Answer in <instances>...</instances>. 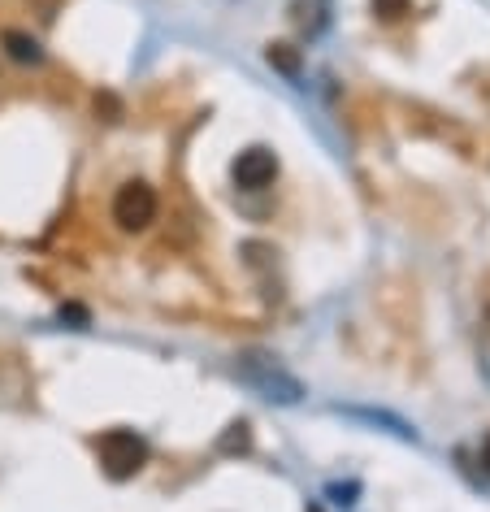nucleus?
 <instances>
[{"instance_id": "nucleus-1", "label": "nucleus", "mask_w": 490, "mask_h": 512, "mask_svg": "<svg viewBox=\"0 0 490 512\" xmlns=\"http://www.w3.org/2000/svg\"><path fill=\"white\" fill-rule=\"evenodd\" d=\"M96 456H100V469H105L113 482H126L148 465V443H144V434H135V430H105L96 439Z\"/></svg>"}, {"instance_id": "nucleus-9", "label": "nucleus", "mask_w": 490, "mask_h": 512, "mask_svg": "<svg viewBox=\"0 0 490 512\" xmlns=\"http://www.w3.org/2000/svg\"><path fill=\"white\" fill-rule=\"evenodd\" d=\"M308 512H321V508H317V504H313V508H308Z\"/></svg>"}, {"instance_id": "nucleus-7", "label": "nucleus", "mask_w": 490, "mask_h": 512, "mask_svg": "<svg viewBox=\"0 0 490 512\" xmlns=\"http://www.w3.org/2000/svg\"><path fill=\"white\" fill-rule=\"evenodd\" d=\"M222 452H248V421H235L222 439Z\"/></svg>"}, {"instance_id": "nucleus-5", "label": "nucleus", "mask_w": 490, "mask_h": 512, "mask_svg": "<svg viewBox=\"0 0 490 512\" xmlns=\"http://www.w3.org/2000/svg\"><path fill=\"white\" fill-rule=\"evenodd\" d=\"M5 53L14 57V61H22V66H40L44 61V48H40V40L35 35H27V31H5Z\"/></svg>"}, {"instance_id": "nucleus-4", "label": "nucleus", "mask_w": 490, "mask_h": 512, "mask_svg": "<svg viewBox=\"0 0 490 512\" xmlns=\"http://www.w3.org/2000/svg\"><path fill=\"white\" fill-rule=\"evenodd\" d=\"M230 174H235V187H243V191H265L278 178V157L269 148H248L235 157Z\"/></svg>"}, {"instance_id": "nucleus-8", "label": "nucleus", "mask_w": 490, "mask_h": 512, "mask_svg": "<svg viewBox=\"0 0 490 512\" xmlns=\"http://www.w3.org/2000/svg\"><path fill=\"white\" fill-rule=\"evenodd\" d=\"M477 465H482V473H486V478H490V434H486V439H482V452H477Z\"/></svg>"}, {"instance_id": "nucleus-2", "label": "nucleus", "mask_w": 490, "mask_h": 512, "mask_svg": "<svg viewBox=\"0 0 490 512\" xmlns=\"http://www.w3.org/2000/svg\"><path fill=\"white\" fill-rule=\"evenodd\" d=\"M239 374L248 378L252 387L265 395V400L295 404V400H300V395H304V387H300V382H295V378H291V374H287V369H282V365H274V361H269V356H256V352H248V356H243V361H239Z\"/></svg>"}, {"instance_id": "nucleus-3", "label": "nucleus", "mask_w": 490, "mask_h": 512, "mask_svg": "<svg viewBox=\"0 0 490 512\" xmlns=\"http://www.w3.org/2000/svg\"><path fill=\"white\" fill-rule=\"evenodd\" d=\"M152 217H157V191L148 183H139V178L122 183L118 196H113V222L122 230H144Z\"/></svg>"}, {"instance_id": "nucleus-6", "label": "nucleus", "mask_w": 490, "mask_h": 512, "mask_svg": "<svg viewBox=\"0 0 490 512\" xmlns=\"http://www.w3.org/2000/svg\"><path fill=\"white\" fill-rule=\"evenodd\" d=\"M408 5L412 0H373V14H378L382 22H395V18L408 14Z\"/></svg>"}]
</instances>
